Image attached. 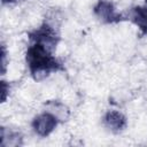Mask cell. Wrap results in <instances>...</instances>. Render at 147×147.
Here are the masks:
<instances>
[{"label":"cell","mask_w":147,"mask_h":147,"mask_svg":"<svg viewBox=\"0 0 147 147\" xmlns=\"http://www.w3.org/2000/svg\"><path fill=\"white\" fill-rule=\"evenodd\" d=\"M56 126V118L49 113L39 115L33 122V129L39 136H48Z\"/></svg>","instance_id":"cell-1"},{"label":"cell","mask_w":147,"mask_h":147,"mask_svg":"<svg viewBox=\"0 0 147 147\" xmlns=\"http://www.w3.org/2000/svg\"><path fill=\"white\" fill-rule=\"evenodd\" d=\"M47 108V113H49L51 115H53L56 119L60 121H65L69 117V111L65 105L56 102V101H52L49 100L48 103L46 105Z\"/></svg>","instance_id":"cell-2"},{"label":"cell","mask_w":147,"mask_h":147,"mask_svg":"<svg viewBox=\"0 0 147 147\" xmlns=\"http://www.w3.org/2000/svg\"><path fill=\"white\" fill-rule=\"evenodd\" d=\"M105 123L107 125V127H109L110 130H121L124 126L125 119L123 117V115L118 111H108L106 117H105Z\"/></svg>","instance_id":"cell-3"},{"label":"cell","mask_w":147,"mask_h":147,"mask_svg":"<svg viewBox=\"0 0 147 147\" xmlns=\"http://www.w3.org/2000/svg\"><path fill=\"white\" fill-rule=\"evenodd\" d=\"M95 13H96L98 17L101 18V20H103V21H110L114 17L113 6L109 2H106V1H102V2H100L96 6Z\"/></svg>","instance_id":"cell-4"},{"label":"cell","mask_w":147,"mask_h":147,"mask_svg":"<svg viewBox=\"0 0 147 147\" xmlns=\"http://www.w3.org/2000/svg\"><path fill=\"white\" fill-rule=\"evenodd\" d=\"M133 20L141 30L147 31V8L138 7L133 10Z\"/></svg>","instance_id":"cell-5"},{"label":"cell","mask_w":147,"mask_h":147,"mask_svg":"<svg viewBox=\"0 0 147 147\" xmlns=\"http://www.w3.org/2000/svg\"><path fill=\"white\" fill-rule=\"evenodd\" d=\"M3 2H9V1H11V0H2Z\"/></svg>","instance_id":"cell-6"},{"label":"cell","mask_w":147,"mask_h":147,"mask_svg":"<svg viewBox=\"0 0 147 147\" xmlns=\"http://www.w3.org/2000/svg\"><path fill=\"white\" fill-rule=\"evenodd\" d=\"M146 1H147V0H146Z\"/></svg>","instance_id":"cell-7"}]
</instances>
